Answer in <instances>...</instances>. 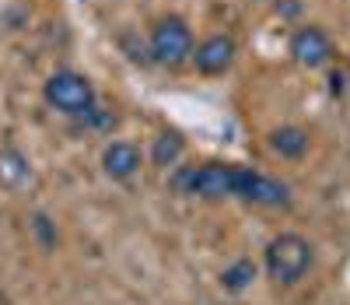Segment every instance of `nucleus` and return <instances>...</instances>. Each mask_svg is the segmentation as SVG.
Here are the masks:
<instances>
[{
  "mask_svg": "<svg viewBox=\"0 0 350 305\" xmlns=\"http://www.w3.org/2000/svg\"><path fill=\"white\" fill-rule=\"evenodd\" d=\"M315 267V246L298 232H280L262 249V273L277 288H298Z\"/></svg>",
  "mask_w": 350,
  "mask_h": 305,
  "instance_id": "obj_1",
  "label": "nucleus"
},
{
  "mask_svg": "<svg viewBox=\"0 0 350 305\" xmlns=\"http://www.w3.org/2000/svg\"><path fill=\"white\" fill-rule=\"evenodd\" d=\"M42 99L49 109L64 112L70 119H84L95 109V84L77 71H56L46 84H42Z\"/></svg>",
  "mask_w": 350,
  "mask_h": 305,
  "instance_id": "obj_2",
  "label": "nucleus"
},
{
  "mask_svg": "<svg viewBox=\"0 0 350 305\" xmlns=\"http://www.w3.org/2000/svg\"><path fill=\"white\" fill-rule=\"evenodd\" d=\"M151 60L161 67H179L193 56V28L179 18V14H168L158 18L151 28Z\"/></svg>",
  "mask_w": 350,
  "mask_h": 305,
  "instance_id": "obj_3",
  "label": "nucleus"
},
{
  "mask_svg": "<svg viewBox=\"0 0 350 305\" xmlns=\"http://www.w3.org/2000/svg\"><path fill=\"white\" fill-rule=\"evenodd\" d=\"M239 190V165H228V162H207L200 169H189L186 175V186L183 193L200 197V200H231Z\"/></svg>",
  "mask_w": 350,
  "mask_h": 305,
  "instance_id": "obj_4",
  "label": "nucleus"
},
{
  "mask_svg": "<svg viewBox=\"0 0 350 305\" xmlns=\"http://www.w3.org/2000/svg\"><path fill=\"white\" fill-rule=\"evenodd\" d=\"M235 200L252 204V207L287 210V207H291V190H287V182H280V179H273V175H267V172H256V169L239 165V190H235Z\"/></svg>",
  "mask_w": 350,
  "mask_h": 305,
  "instance_id": "obj_5",
  "label": "nucleus"
},
{
  "mask_svg": "<svg viewBox=\"0 0 350 305\" xmlns=\"http://www.w3.org/2000/svg\"><path fill=\"white\" fill-rule=\"evenodd\" d=\"M287 49H291V56H295V64L305 67V71L329 67L333 56H336L333 39H329L319 25H301V28H295V32H291Z\"/></svg>",
  "mask_w": 350,
  "mask_h": 305,
  "instance_id": "obj_6",
  "label": "nucleus"
},
{
  "mask_svg": "<svg viewBox=\"0 0 350 305\" xmlns=\"http://www.w3.org/2000/svg\"><path fill=\"white\" fill-rule=\"evenodd\" d=\"M239 56V46L231 36H207L200 46H193V67L203 74V77H221L231 71V64H235Z\"/></svg>",
  "mask_w": 350,
  "mask_h": 305,
  "instance_id": "obj_7",
  "label": "nucleus"
},
{
  "mask_svg": "<svg viewBox=\"0 0 350 305\" xmlns=\"http://www.w3.org/2000/svg\"><path fill=\"white\" fill-rule=\"evenodd\" d=\"M140 165H144V155H140V147L130 144V141H112L102 151V172L109 179H116V182L133 179L140 172Z\"/></svg>",
  "mask_w": 350,
  "mask_h": 305,
  "instance_id": "obj_8",
  "label": "nucleus"
},
{
  "mask_svg": "<svg viewBox=\"0 0 350 305\" xmlns=\"http://www.w3.org/2000/svg\"><path fill=\"white\" fill-rule=\"evenodd\" d=\"M267 141H270V151H273L277 158H284V162H301L308 155V147H312L308 130L305 127H295V123H284V127L270 130Z\"/></svg>",
  "mask_w": 350,
  "mask_h": 305,
  "instance_id": "obj_9",
  "label": "nucleus"
},
{
  "mask_svg": "<svg viewBox=\"0 0 350 305\" xmlns=\"http://www.w3.org/2000/svg\"><path fill=\"white\" fill-rule=\"evenodd\" d=\"M256 281H259V263L249 260V256H239L235 263H228V267L221 270V278H217L221 291H228V295H242V291H249Z\"/></svg>",
  "mask_w": 350,
  "mask_h": 305,
  "instance_id": "obj_10",
  "label": "nucleus"
},
{
  "mask_svg": "<svg viewBox=\"0 0 350 305\" xmlns=\"http://www.w3.org/2000/svg\"><path fill=\"white\" fill-rule=\"evenodd\" d=\"M28 182H32V165H28V158L14 147L0 151V186L21 190V186H28Z\"/></svg>",
  "mask_w": 350,
  "mask_h": 305,
  "instance_id": "obj_11",
  "label": "nucleus"
},
{
  "mask_svg": "<svg viewBox=\"0 0 350 305\" xmlns=\"http://www.w3.org/2000/svg\"><path fill=\"white\" fill-rule=\"evenodd\" d=\"M183 151H186V141L175 134V130H165V134H158L154 144H151V162H154L158 169H172L175 162L183 158Z\"/></svg>",
  "mask_w": 350,
  "mask_h": 305,
  "instance_id": "obj_12",
  "label": "nucleus"
},
{
  "mask_svg": "<svg viewBox=\"0 0 350 305\" xmlns=\"http://www.w3.org/2000/svg\"><path fill=\"white\" fill-rule=\"evenodd\" d=\"M28 228H32V235H36L42 253H53L56 246H60V228H56V221L46 215V210H36V215L28 218Z\"/></svg>",
  "mask_w": 350,
  "mask_h": 305,
  "instance_id": "obj_13",
  "label": "nucleus"
},
{
  "mask_svg": "<svg viewBox=\"0 0 350 305\" xmlns=\"http://www.w3.org/2000/svg\"><path fill=\"white\" fill-rule=\"evenodd\" d=\"M84 123L92 127V130H109V127H116V112H109V109H98V102H95V109L84 116Z\"/></svg>",
  "mask_w": 350,
  "mask_h": 305,
  "instance_id": "obj_14",
  "label": "nucleus"
},
{
  "mask_svg": "<svg viewBox=\"0 0 350 305\" xmlns=\"http://www.w3.org/2000/svg\"><path fill=\"white\" fill-rule=\"evenodd\" d=\"M343 91H347V77L340 71H333L329 74V95H343Z\"/></svg>",
  "mask_w": 350,
  "mask_h": 305,
  "instance_id": "obj_15",
  "label": "nucleus"
},
{
  "mask_svg": "<svg viewBox=\"0 0 350 305\" xmlns=\"http://www.w3.org/2000/svg\"><path fill=\"white\" fill-rule=\"evenodd\" d=\"M301 8L295 4V0H284V4H277V14H298Z\"/></svg>",
  "mask_w": 350,
  "mask_h": 305,
  "instance_id": "obj_16",
  "label": "nucleus"
}]
</instances>
